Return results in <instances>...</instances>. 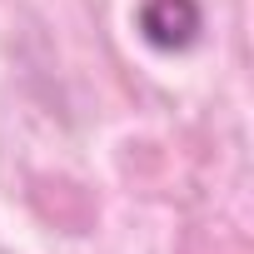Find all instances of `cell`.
Masks as SVG:
<instances>
[{
  "label": "cell",
  "mask_w": 254,
  "mask_h": 254,
  "mask_svg": "<svg viewBox=\"0 0 254 254\" xmlns=\"http://www.w3.org/2000/svg\"><path fill=\"white\" fill-rule=\"evenodd\" d=\"M135 25H140V40L175 55V50H190L204 30V15L194 0H145L135 10Z\"/></svg>",
  "instance_id": "1"
}]
</instances>
